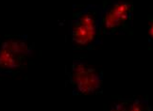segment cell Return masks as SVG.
I'll list each match as a JSON object with an SVG mask.
<instances>
[{
  "label": "cell",
  "instance_id": "2",
  "mask_svg": "<svg viewBox=\"0 0 153 111\" xmlns=\"http://www.w3.org/2000/svg\"><path fill=\"white\" fill-rule=\"evenodd\" d=\"M33 45L24 35L9 36L0 42V74H11L27 66Z\"/></svg>",
  "mask_w": 153,
  "mask_h": 111
},
{
  "label": "cell",
  "instance_id": "5",
  "mask_svg": "<svg viewBox=\"0 0 153 111\" xmlns=\"http://www.w3.org/2000/svg\"><path fill=\"white\" fill-rule=\"evenodd\" d=\"M111 109L115 110H144L151 109L148 99H122L118 102H114Z\"/></svg>",
  "mask_w": 153,
  "mask_h": 111
},
{
  "label": "cell",
  "instance_id": "1",
  "mask_svg": "<svg viewBox=\"0 0 153 111\" xmlns=\"http://www.w3.org/2000/svg\"><path fill=\"white\" fill-rule=\"evenodd\" d=\"M101 5H88L75 12L70 21V36L74 46L90 47L101 34Z\"/></svg>",
  "mask_w": 153,
  "mask_h": 111
},
{
  "label": "cell",
  "instance_id": "6",
  "mask_svg": "<svg viewBox=\"0 0 153 111\" xmlns=\"http://www.w3.org/2000/svg\"><path fill=\"white\" fill-rule=\"evenodd\" d=\"M148 34H149V43L153 46V13L149 17V26H148Z\"/></svg>",
  "mask_w": 153,
  "mask_h": 111
},
{
  "label": "cell",
  "instance_id": "4",
  "mask_svg": "<svg viewBox=\"0 0 153 111\" xmlns=\"http://www.w3.org/2000/svg\"><path fill=\"white\" fill-rule=\"evenodd\" d=\"M69 80L74 94H94L102 90V72L79 60H73Z\"/></svg>",
  "mask_w": 153,
  "mask_h": 111
},
{
  "label": "cell",
  "instance_id": "3",
  "mask_svg": "<svg viewBox=\"0 0 153 111\" xmlns=\"http://www.w3.org/2000/svg\"><path fill=\"white\" fill-rule=\"evenodd\" d=\"M133 5L127 0H110L102 5L101 34L124 33L132 25Z\"/></svg>",
  "mask_w": 153,
  "mask_h": 111
}]
</instances>
